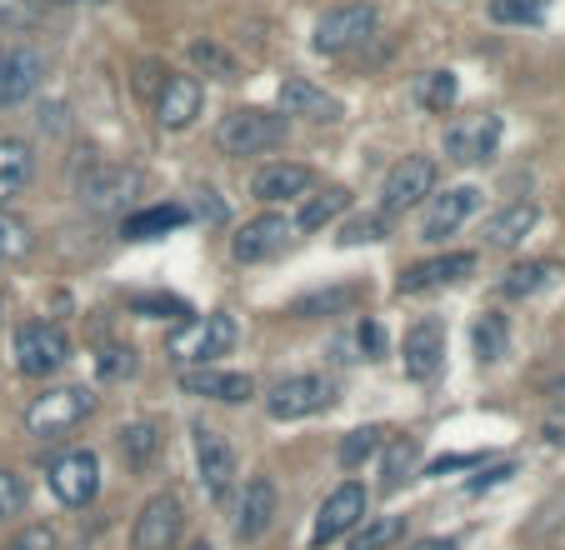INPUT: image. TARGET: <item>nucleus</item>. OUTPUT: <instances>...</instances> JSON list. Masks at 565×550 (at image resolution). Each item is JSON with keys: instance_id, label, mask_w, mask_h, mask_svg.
Wrapping results in <instances>:
<instances>
[{"instance_id": "nucleus-1", "label": "nucleus", "mask_w": 565, "mask_h": 550, "mask_svg": "<svg viewBox=\"0 0 565 550\" xmlns=\"http://www.w3.org/2000/svg\"><path fill=\"white\" fill-rule=\"evenodd\" d=\"M286 136H290V116L266 110V106H235L231 116H221V126H215V146L235 160L266 156V150L286 146Z\"/></svg>"}, {"instance_id": "nucleus-2", "label": "nucleus", "mask_w": 565, "mask_h": 550, "mask_svg": "<svg viewBox=\"0 0 565 550\" xmlns=\"http://www.w3.org/2000/svg\"><path fill=\"white\" fill-rule=\"evenodd\" d=\"M130 195H140V170L126 166V160H90L86 170H75V201L86 211H126Z\"/></svg>"}, {"instance_id": "nucleus-3", "label": "nucleus", "mask_w": 565, "mask_h": 550, "mask_svg": "<svg viewBox=\"0 0 565 550\" xmlns=\"http://www.w3.org/2000/svg\"><path fill=\"white\" fill-rule=\"evenodd\" d=\"M90 411H96V395L86 385H51L45 395H35L25 405V431L35 441H55V435H71Z\"/></svg>"}, {"instance_id": "nucleus-4", "label": "nucleus", "mask_w": 565, "mask_h": 550, "mask_svg": "<svg viewBox=\"0 0 565 550\" xmlns=\"http://www.w3.org/2000/svg\"><path fill=\"white\" fill-rule=\"evenodd\" d=\"M11 356H15V371L31 376V381H45L55 376L71 360V340L55 320H25L15 326V340H11Z\"/></svg>"}, {"instance_id": "nucleus-5", "label": "nucleus", "mask_w": 565, "mask_h": 550, "mask_svg": "<svg viewBox=\"0 0 565 550\" xmlns=\"http://www.w3.org/2000/svg\"><path fill=\"white\" fill-rule=\"evenodd\" d=\"M371 31H375V6L371 0H335V6L320 11L310 45H316L320 55H345L351 45H361Z\"/></svg>"}, {"instance_id": "nucleus-6", "label": "nucleus", "mask_w": 565, "mask_h": 550, "mask_svg": "<svg viewBox=\"0 0 565 550\" xmlns=\"http://www.w3.org/2000/svg\"><path fill=\"white\" fill-rule=\"evenodd\" d=\"M235 316H225V310H211L205 320H181V336L171 340L175 360H185V366H215L221 356H231L235 346Z\"/></svg>"}, {"instance_id": "nucleus-7", "label": "nucleus", "mask_w": 565, "mask_h": 550, "mask_svg": "<svg viewBox=\"0 0 565 550\" xmlns=\"http://www.w3.org/2000/svg\"><path fill=\"white\" fill-rule=\"evenodd\" d=\"M436 191V160L430 156H401L385 170L381 186V215H406L416 205H426V195Z\"/></svg>"}, {"instance_id": "nucleus-8", "label": "nucleus", "mask_w": 565, "mask_h": 550, "mask_svg": "<svg viewBox=\"0 0 565 550\" xmlns=\"http://www.w3.org/2000/svg\"><path fill=\"white\" fill-rule=\"evenodd\" d=\"M495 146H501V116H491V110L456 116L446 126V136H440V150H446V160H456V166H486V160L495 156Z\"/></svg>"}, {"instance_id": "nucleus-9", "label": "nucleus", "mask_w": 565, "mask_h": 550, "mask_svg": "<svg viewBox=\"0 0 565 550\" xmlns=\"http://www.w3.org/2000/svg\"><path fill=\"white\" fill-rule=\"evenodd\" d=\"M51 490H55V500L61 506H71V510H86L90 500L100 496V455L96 451H65V455H55L51 461Z\"/></svg>"}, {"instance_id": "nucleus-10", "label": "nucleus", "mask_w": 565, "mask_h": 550, "mask_svg": "<svg viewBox=\"0 0 565 550\" xmlns=\"http://www.w3.org/2000/svg\"><path fill=\"white\" fill-rule=\"evenodd\" d=\"M331 401H335L331 376H286V381L270 385L266 411L270 421H306V415L326 411Z\"/></svg>"}, {"instance_id": "nucleus-11", "label": "nucleus", "mask_w": 565, "mask_h": 550, "mask_svg": "<svg viewBox=\"0 0 565 550\" xmlns=\"http://www.w3.org/2000/svg\"><path fill=\"white\" fill-rule=\"evenodd\" d=\"M365 510H371V490H365L361 480L335 486L331 496H326V506H320L316 526H310V546H331V540L351 536V530L365 520Z\"/></svg>"}, {"instance_id": "nucleus-12", "label": "nucleus", "mask_w": 565, "mask_h": 550, "mask_svg": "<svg viewBox=\"0 0 565 550\" xmlns=\"http://www.w3.org/2000/svg\"><path fill=\"white\" fill-rule=\"evenodd\" d=\"M290 235H296V221H290V215L260 211V215H250V221L231 235V255L241 265H260V261H270V255L286 251Z\"/></svg>"}, {"instance_id": "nucleus-13", "label": "nucleus", "mask_w": 565, "mask_h": 550, "mask_svg": "<svg viewBox=\"0 0 565 550\" xmlns=\"http://www.w3.org/2000/svg\"><path fill=\"white\" fill-rule=\"evenodd\" d=\"M466 275H476V255H470V251L430 255V261H416V265H406V271H401V281H395V296H430V290L460 286Z\"/></svg>"}, {"instance_id": "nucleus-14", "label": "nucleus", "mask_w": 565, "mask_h": 550, "mask_svg": "<svg viewBox=\"0 0 565 550\" xmlns=\"http://www.w3.org/2000/svg\"><path fill=\"white\" fill-rule=\"evenodd\" d=\"M181 520H185L181 496H175V490H156V496L140 506L136 526H130V546L136 550H171L175 536H181Z\"/></svg>"}, {"instance_id": "nucleus-15", "label": "nucleus", "mask_w": 565, "mask_h": 550, "mask_svg": "<svg viewBox=\"0 0 565 550\" xmlns=\"http://www.w3.org/2000/svg\"><path fill=\"white\" fill-rule=\"evenodd\" d=\"M480 191L476 186H450V191H430L426 195V211H420V241L440 245L446 235H456L460 225L476 215Z\"/></svg>"}, {"instance_id": "nucleus-16", "label": "nucleus", "mask_w": 565, "mask_h": 550, "mask_svg": "<svg viewBox=\"0 0 565 550\" xmlns=\"http://www.w3.org/2000/svg\"><path fill=\"white\" fill-rule=\"evenodd\" d=\"M191 445H195V476H201L205 496L225 500V496H231V486H235V476H241L235 451L225 445V435L205 431V425H191Z\"/></svg>"}, {"instance_id": "nucleus-17", "label": "nucleus", "mask_w": 565, "mask_h": 550, "mask_svg": "<svg viewBox=\"0 0 565 550\" xmlns=\"http://www.w3.org/2000/svg\"><path fill=\"white\" fill-rule=\"evenodd\" d=\"M401 366H406V381H436L446 366V326L430 316L416 320L401 340Z\"/></svg>"}, {"instance_id": "nucleus-18", "label": "nucleus", "mask_w": 565, "mask_h": 550, "mask_svg": "<svg viewBox=\"0 0 565 550\" xmlns=\"http://www.w3.org/2000/svg\"><path fill=\"white\" fill-rule=\"evenodd\" d=\"M45 81V55L35 45H11L0 51V106H21L41 91Z\"/></svg>"}, {"instance_id": "nucleus-19", "label": "nucleus", "mask_w": 565, "mask_h": 550, "mask_svg": "<svg viewBox=\"0 0 565 550\" xmlns=\"http://www.w3.org/2000/svg\"><path fill=\"white\" fill-rule=\"evenodd\" d=\"M205 106V91L195 75H166L156 91V120L160 130H191Z\"/></svg>"}, {"instance_id": "nucleus-20", "label": "nucleus", "mask_w": 565, "mask_h": 550, "mask_svg": "<svg viewBox=\"0 0 565 550\" xmlns=\"http://www.w3.org/2000/svg\"><path fill=\"white\" fill-rule=\"evenodd\" d=\"M310 186H316V170L300 166V160H270V166H260L256 176H250V195H256L260 205L300 201V195H310Z\"/></svg>"}, {"instance_id": "nucleus-21", "label": "nucleus", "mask_w": 565, "mask_h": 550, "mask_svg": "<svg viewBox=\"0 0 565 550\" xmlns=\"http://www.w3.org/2000/svg\"><path fill=\"white\" fill-rule=\"evenodd\" d=\"M276 480L270 476H250L246 490H241V506H235V540H260L270 526H276Z\"/></svg>"}, {"instance_id": "nucleus-22", "label": "nucleus", "mask_w": 565, "mask_h": 550, "mask_svg": "<svg viewBox=\"0 0 565 550\" xmlns=\"http://www.w3.org/2000/svg\"><path fill=\"white\" fill-rule=\"evenodd\" d=\"M280 116H300V120H320V126H331L341 120V101L326 91V85L306 81V75H286L280 81Z\"/></svg>"}, {"instance_id": "nucleus-23", "label": "nucleus", "mask_w": 565, "mask_h": 550, "mask_svg": "<svg viewBox=\"0 0 565 550\" xmlns=\"http://www.w3.org/2000/svg\"><path fill=\"white\" fill-rule=\"evenodd\" d=\"M181 391L201 395V401H221V405H246L256 395V381L241 371H215V366H191L181 371Z\"/></svg>"}, {"instance_id": "nucleus-24", "label": "nucleus", "mask_w": 565, "mask_h": 550, "mask_svg": "<svg viewBox=\"0 0 565 550\" xmlns=\"http://www.w3.org/2000/svg\"><path fill=\"white\" fill-rule=\"evenodd\" d=\"M535 221H541L535 201H511V205H501V211L486 221V245H495V251H515V245H521L525 235L535 231Z\"/></svg>"}, {"instance_id": "nucleus-25", "label": "nucleus", "mask_w": 565, "mask_h": 550, "mask_svg": "<svg viewBox=\"0 0 565 550\" xmlns=\"http://www.w3.org/2000/svg\"><path fill=\"white\" fill-rule=\"evenodd\" d=\"M31 176H35V150L25 140L6 136L0 140V205H11L31 186Z\"/></svg>"}, {"instance_id": "nucleus-26", "label": "nucleus", "mask_w": 565, "mask_h": 550, "mask_svg": "<svg viewBox=\"0 0 565 550\" xmlns=\"http://www.w3.org/2000/svg\"><path fill=\"white\" fill-rule=\"evenodd\" d=\"M185 221H191V211H185V205H146V211H130L126 215L120 235H126V241H160V235L181 231Z\"/></svg>"}, {"instance_id": "nucleus-27", "label": "nucleus", "mask_w": 565, "mask_h": 550, "mask_svg": "<svg viewBox=\"0 0 565 550\" xmlns=\"http://www.w3.org/2000/svg\"><path fill=\"white\" fill-rule=\"evenodd\" d=\"M361 300H365L361 286H331V290H310V296L290 300L286 310H290L296 320H320V316H341V310L361 306Z\"/></svg>"}, {"instance_id": "nucleus-28", "label": "nucleus", "mask_w": 565, "mask_h": 550, "mask_svg": "<svg viewBox=\"0 0 565 550\" xmlns=\"http://www.w3.org/2000/svg\"><path fill=\"white\" fill-rule=\"evenodd\" d=\"M351 211V191H341V186H326V191L306 195L296 211V231H326L331 221H341V215Z\"/></svg>"}, {"instance_id": "nucleus-29", "label": "nucleus", "mask_w": 565, "mask_h": 550, "mask_svg": "<svg viewBox=\"0 0 565 550\" xmlns=\"http://www.w3.org/2000/svg\"><path fill=\"white\" fill-rule=\"evenodd\" d=\"M160 441H166V435H160L156 421H130V425H120V435H116L120 461H126L130 470H146L160 455Z\"/></svg>"}, {"instance_id": "nucleus-30", "label": "nucleus", "mask_w": 565, "mask_h": 550, "mask_svg": "<svg viewBox=\"0 0 565 550\" xmlns=\"http://www.w3.org/2000/svg\"><path fill=\"white\" fill-rule=\"evenodd\" d=\"M191 65L201 75H211V81H241V55L231 51V45L211 41V35H201V41H191Z\"/></svg>"}, {"instance_id": "nucleus-31", "label": "nucleus", "mask_w": 565, "mask_h": 550, "mask_svg": "<svg viewBox=\"0 0 565 550\" xmlns=\"http://www.w3.org/2000/svg\"><path fill=\"white\" fill-rule=\"evenodd\" d=\"M551 281H555V265H551V261L511 265V271H505V281H501V296H505V300H531V296H541Z\"/></svg>"}, {"instance_id": "nucleus-32", "label": "nucleus", "mask_w": 565, "mask_h": 550, "mask_svg": "<svg viewBox=\"0 0 565 550\" xmlns=\"http://www.w3.org/2000/svg\"><path fill=\"white\" fill-rule=\"evenodd\" d=\"M470 346H476L480 366H495V360L505 356V346H511V326H505L501 310H486V316L476 320V330H470Z\"/></svg>"}, {"instance_id": "nucleus-33", "label": "nucleus", "mask_w": 565, "mask_h": 550, "mask_svg": "<svg viewBox=\"0 0 565 550\" xmlns=\"http://www.w3.org/2000/svg\"><path fill=\"white\" fill-rule=\"evenodd\" d=\"M25 255H35V225L0 205V265H15Z\"/></svg>"}, {"instance_id": "nucleus-34", "label": "nucleus", "mask_w": 565, "mask_h": 550, "mask_svg": "<svg viewBox=\"0 0 565 550\" xmlns=\"http://www.w3.org/2000/svg\"><path fill=\"white\" fill-rule=\"evenodd\" d=\"M385 461H381V490H401L411 476H416V461H420V445L416 441H395L381 445Z\"/></svg>"}, {"instance_id": "nucleus-35", "label": "nucleus", "mask_w": 565, "mask_h": 550, "mask_svg": "<svg viewBox=\"0 0 565 550\" xmlns=\"http://www.w3.org/2000/svg\"><path fill=\"white\" fill-rule=\"evenodd\" d=\"M401 530H406V516H365L351 530V550H385L401 540Z\"/></svg>"}, {"instance_id": "nucleus-36", "label": "nucleus", "mask_w": 565, "mask_h": 550, "mask_svg": "<svg viewBox=\"0 0 565 550\" xmlns=\"http://www.w3.org/2000/svg\"><path fill=\"white\" fill-rule=\"evenodd\" d=\"M456 96H460V81H456V71H426L416 81V101L426 110H436V116H446L450 106H456Z\"/></svg>"}, {"instance_id": "nucleus-37", "label": "nucleus", "mask_w": 565, "mask_h": 550, "mask_svg": "<svg viewBox=\"0 0 565 550\" xmlns=\"http://www.w3.org/2000/svg\"><path fill=\"white\" fill-rule=\"evenodd\" d=\"M381 445H385V425H361V431H351L341 441V466L345 470H361L365 461H375V455H381Z\"/></svg>"}, {"instance_id": "nucleus-38", "label": "nucleus", "mask_w": 565, "mask_h": 550, "mask_svg": "<svg viewBox=\"0 0 565 550\" xmlns=\"http://www.w3.org/2000/svg\"><path fill=\"white\" fill-rule=\"evenodd\" d=\"M491 21L495 25H541L545 0H491Z\"/></svg>"}, {"instance_id": "nucleus-39", "label": "nucleus", "mask_w": 565, "mask_h": 550, "mask_svg": "<svg viewBox=\"0 0 565 550\" xmlns=\"http://www.w3.org/2000/svg\"><path fill=\"white\" fill-rule=\"evenodd\" d=\"M96 371H100V381H130V376L140 371V360L130 346H106L96 356Z\"/></svg>"}, {"instance_id": "nucleus-40", "label": "nucleus", "mask_w": 565, "mask_h": 550, "mask_svg": "<svg viewBox=\"0 0 565 550\" xmlns=\"http://www.w3.org/2000/svg\"><path fill=\"white\" fill-rule=\"evenodd\" d=\"M130 310L156 316V320H191V306L175 300V296H130Z\"/></svg>"}, {"instance_id": "nucleus-41", "label": "nucleus", "mask_w": 565, "mask_h": 550, "mask_svg": "<svg viewBox=\"0 0 565 550\" xmlns=\"http://www.w3.org/2000/svg\"><path fill=\"white\" fill-rule=\"evenodd\" d=\"M41 0H0V25L6 31H31L35 21H41Z\"/></svg>"}, {"instance_id": "nucleus-42", "label": "nucleus", "mask_w": 565, "mask_h": 550, "mask_svg": "<svg viewBox=\"0 0 565 550\" xmlns=\"http://www.w3.org/2000/svg\"><path fill=\"white\" fill-rule=\"evenodd\" d=\"M25 500H31V486H25V476H15V470H0V520H6V516H21Z\"/></svg>"}, {"instance_id": "nucleus-43", "label": "nucleus", "mask_w": 565, "mask_h": 550, "mask_svg": "<svg viewBox=\"0 0 565 550\" xmlns=\"http://www.w3.org/2000/svg\"><path fill=\"white\" fill-rule=\"evenodd\" d=\"M371 241H385V215H355V221H345L341 245H371Z\"/></svg>"}, {"instance_id": "nucleus-44", "label": "nucleus", "mask_w": 565, "mask_h": 550, "mask_svg": "<svg viewBox=\"0 0 565 550\" xmlns=\"http://www.w3.org/2000/svg\"><path fill=\"white\" fill-rule=\"evenodd\" d=\"M61 540H55V530L51 526H25L21 536L11 540V550H55Z\"/></svg>"}, {"instance_id": "nucleus-45", "label": "nucleus", "mask_w": 565, "mask_h": 550, "mask_svg": "<svg viewBox=\"0 0 565 550\" xmlns=\"http://www.w3.org/2000/svg\"><path fill=\"white\" fill-rule=\"evenodd\" d=\"M541 441L545 445H565V401H555L551 411L541 415Z\"/></svg>"}, {"instance_id": "nucleus-46", "label": "nucleus", "mask_w": 565, "mask_h": 550, "mask_svg": "<svg viewBox=\"0 0 565 550\" xmlns=\"http://www.w3.org/2000/svg\"><path fill=\"white\" fill-rule=\"evenodd\" d=\"M515 476V466H491V470H480L476 480H470V496H480V490H491V486H501V480H511Z\"/></svg>"}, {"instance_id": "nucleus-47", "label": "nucleus", "mask_w": 565, "mask_h": 550, "mask_svg": "<svg viewBox=\"0 0 565 550\" xmlns=\"http://www.w3.org/2000/svg\"><path fill=\"white\" fill-rule=\"evenodd\" d=\"M361 350H371V356H381V350H385V330L375 326V320H365V326H361Z\"/></svg>"}, {"instance_id": "nucleus-48", "label": "nucleus", "mask_w": 565, "mask_h": 550, "mask_svg": "<svg viewBox=\"0 0 565 550\" xmlns=\"http://www.w3.org/2000/svg\"><path fill=\"white\" fill-rule=\"evenodd\" d=\"M460 466H476V455H440L430 466V476H446V470H460Z\"/></svg>"}, {"instance_id": "nucleus-49", "label": "nucleus", "mask_w": 565, "mask_h": 550, "mask_svg": "<svg viewBox=\"0 0 565 550\" xmlns=\"http://www.w3.org/2000/svg\"><path fill=\"white\" fill-rule=\"evenodd\" d=\"M411 550H456V540H440V536H430V540H416Z\"/></svg>"}, {"instance_id": "nucleus-50", "label": "nucleus", "mask_w": 565, "mask_h": 550, "mask_svg": "<svg viewBox=\"0 0 565 550\" xmlns=\"http://www.w3.org/2000/svg\"><path fill=\"white\" fill-rule=\"evenodd\" d=\"M41 6H75V0H41Z\"/></svg>"}, {"instance_id": "nucleus-51", "label": "nucleus", "mask_w": 565, "mask_h": 550, "mask_svg": "<svg viewBox=\"0 0 565 550\" xmlns=\"http://www.w3.org/2000/svg\"><path fill=\"white\" fill-rule=\"evenodd\" d=\"M191 550H211V546H205V540H195V546H191Z\"/></svg>"}, {"instance_id": "nucleus-52", "label": "nucleus", "mask_w": 565, "mask_h": 550, "mask_svg": "<svg viewBox=\"0 0 565 550\" xmlns=\"http://www.w3.org/2000/svg\"><path fill=\"white\" fill-rule=\"evenodd\" d=\"M0 316H6V300H0Z\"/></svg>"}, {"instance_id": "nucleus-53", "label": "nucleus", "mask_w": 565, "mask_h": 550, "mask_svg": "<svg viewBox=\"0 0 565 550\" xmlns=\"http://www.w3.org/2000/svg\"><path fill=\"white\" fill-rule=\"evenodd\" d=\"M0 51H6V45H0Z\"/></svg>"}]
</instances>
